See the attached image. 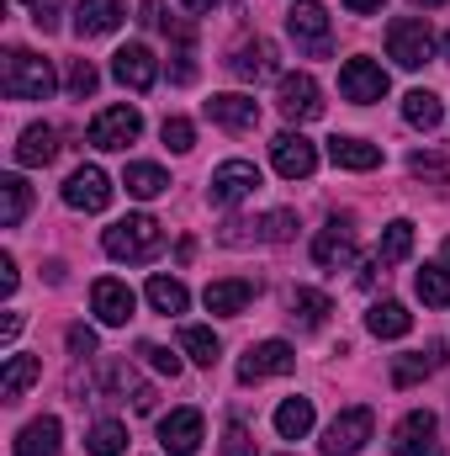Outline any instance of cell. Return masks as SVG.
Returning a JSON list of instances; mask_svg holds the SVG:
<instances>
[{
  "label": "cell",
  "mask_w": 450,
  "mask_h": 456,
  "mask_svg": "<svg viewBox=\"0 0 450 456\" xmlns=\"http://www.w3.org/2000/svg\"><path fill=\"white\" fill-rule=\"evenodd\" d=\"M59 441H64V425L53 414H43L16 436V456H59Z\"/></svg>",
  "instance_id": "24"
},
{
  "label": "cell",
  "mask_w": 450,
  "mask_h": 456,
  "mask_svg": "<svg viewBox=\"0 0 450 456\" xmlns=\"http://www.w3.org/2000/svg\"><path fill=\"white\" fill-rule=\"evenodd\" d=\"M270 159H276V170L286 175V181H308L313 170H318V149H313V138H302V133H276L270 138Z\"/></svg>",
  "instance_id": "12"
},
{
  "label": "cell",
  "mask_w": 450,
  "mask_h": 456,
  "mask_svg": "<svg viewBox=\"0 0 450 456\" xmlns=\"http://www.w3.org/2000/svg\"><path fill=\"white\" fill-rule=\"evenodd\" d=\"M228 69H233V80H244V86L270 80V75H276V43H270V37H249V43H238L233 59H228Z\"/></svg>",
  "instance_id": "14"
},
{
  "label": "cell",
  "mask_w": 450,
  "mask_h": 456,
  "mask_svg": "<svg viewBox=\"0 0 450 456\" xmlns=\"http://www.w3.org/2000/svg\"><path fill=\"white\" fill-rule=\"evenodd\" d=\"M159 446L170 456H197L202 452V414L197 409H175L170 419H159Z\"/></svg>",
  "instance_id": "17"
},
{
  "label": "cell",
  "mask_w": 450,
  "mask_h": 456,
  "mask_svg": "<svg viewBox=\"0 0 450 456\" xmlns=\"http://www.w3.org/2000/svg\"><path fill=\"white\" fill-rule=\"evenodd\" d=\"M414 292L424 297V308H450V265H424L414 276Z\"/></svg>",
  "instance_id": "35"
},
{
  "label": "cell",
  "mask_w": 450,
  "mask_h": 456,
  "mask_svg": "<svg viewBox=\"0 0 450 456\" xmlns=\"http://www.w3.org/2000/svg\"><path fill=\"white\" fill-rule=\"evenodd\" d=\"M138 133H143V117H138V107H107V112L91 117V127H85L91 149H107V154L127 149Z\"/></svg>",
  "instance_id": "6"
},
{
  "label": "cell",
  "mask_w": 450,
  "mask_h": 456,
  "mask_svg": "<svg viewBox=\"0 0 450 456\" xmlns=\"http://www.w3.org/2000/svg\"><path fill=\"white\" fill-rule=\"evenodd\" d=\"M159 138H165V149H175V154H186V149L197 143V127H191L186 117H165V127H159Z\"/></svg>",
  "instance_id": "39"
},
{
  "label": "cell",
  "mask_w": 450,
  "mask_h": 456,
  "mask_svg": "<svg viewBox=\"0 0 450 456\" xmlns=\"http://www.w3.org/2000/svg\"><path fill=\"white\" fill-rule=\"evenodd\" d=\"M392 456H446L440 452V419L430 409H414L392 430Z\"/></svg>",
  "instance_id": "5"
},
{
  "label": "cell",
  "mask_w": 450,
  "mask_h": 456,
  "mask_svg": "<svg viewBox=\"0 0 450 456\" xmlns=\"http://www.w3.org/2000/svg\"><path fill=\"white\" fill-rule=\"evenodd\" d=\"M64 202L75 213H107L112 208V175L101 165H80L69 181H64Z\"/></svg>",
  "instance_id": "9"
},
{
  "label": "cell",
  "mask_w": 450,
  "mask_h": 456,
  "mask_svg": "<svg viewBox=\"0 0 450 456\" xmlns=\"http://www.w3.org/2000/svg\"><path fill=\"white\" fill-rule=\"evenodd\" d=\"M308 430H313V398H286L276 409V436L281 441H302Z\"/></svg>",
  "instance_id": "31"
},
{
  "label": "cell",
  "mask_w": 450,
  "mask_h": 456,
  "mask_svg": "<svg viewBox=\"0 0 450 456\" xmlns=\"http://www.w3.org/2000/svg\"><path fill=\"white\" fill-rule=\"evenodd\" d=\"M101 249H107L112 260L143 265V260H154V255L165 249V224L149 218V213H127L122 224H112L107 233H101Z\"/></svg>",
  "instance_id": "1"
},
{
  "label": "cell",
  "mask_w": 450,
  "mask_h": 456,
  "mask_svg": "<svg viewBox=\"0 0 450 456\" xmlns=\"http://www.w3.org/2000/svg\"><path fill=\"white\" fill-rule=\"evenodd\" d=\"M414 5H446V0H414Z\"/></svg>",
  "instance_id": "52"
},
{
  "label": "cell",
  "mask_w": 450,
  "mask_h": 456,
  "mask_svg": "<svg viewBox=\"0 0 450 456\" xmlns=\"http://www.w3.org/2000/svg\"><path fill=\"white\" fill-rule=\"evenodd\" d=\"M85 452H91V456H122V452H127V425H117V419L91 425V436H85Z\"/></svg>",
  "instance_id": "37"
},
{
  "label": "cell",
  "mask_w": 450,
  "mask_h": 456,
  "mask_svg": "<svg viewBox=\"0 0 450 456\" xmlns=\"http://www.w3.org/2000/svg\"><path fill=\"white\" fill-rule=\"evenodd\" d=\"M440 117H446V107H440V96H435V91H408V96H403V122H408V127L435 133V127H440Z\"/></svg>",
  "instance_id": "32"
},
{
  "label": "cell",
  "mask_w": 450,
  "mask_h": 456,
  "mask_svg": "<svg viewBox=\"0 0 450 456\" xmlns=\"http://www.w3.org/2000/svg\"><path fill=\"white\" fill-rule=\"evenodd\" d=\"M297 366V350L286 340H260L244 350V361H238V382H265V377H286Z\"/></svg>",
  "instance_id": "11"
},
{
  "label": "cell",
  "mask_w": 450,
  "mask_h": 456,
  "mask_svg": "<svg viewBox=\"0 0 450 456\" xmlns=\"http://www.w3.org/2000/svg\"><path fill=\"white\" fill-rule=\"evenodd\" d=\"M254 186H260V170H254L249 159H223V165L213 170V202H218V208H238Z\"/></svg>",
  "instance_id": "15"
},
{
  "label": "cell",
  "mask_w": 450,
  "mask_h": 456,
  "mask_svg": "<svg viewBox=\"0 0 450 456\" xmlns=\"http://www.w3.org/2000/svg\"><path fill=\"white\" fill-rule=\"evenodd\" d=\"M344 5H350L355 16H371V11H382V0H344Z\"/></svg>",
  "instance_id": "50"
},
{
  "label": "cell",
  "mask_w": 450,
  "mask_h": 456,
  "mask_svg": "<svg viewBox=\"0 0 450 456\" xmlns=\"http://www.w3.org/2000/svg\"><path fill=\"white\" fill-rule=\"evenodd\" d=\"M91 308H96V319H101L107 330H122V324L133 319L138 297H133V287H127V281H117V276H101V281L91 287Z\"/></svg>",
  "instance_id": "13"
},
{
  "label": "cell",
  "mask_w": 450,
  "mask_h": 456,
  "mask_svg": "<svg viewBox=\"0 0 450 456\" xmlns=\"http://www.w3.org/2000/svg\"><path fill=\"white\" fill-rule=\"evenodd\" d=\"M143 27H159L165 21V0H143V16H138Z\"/></svg>",
  "instance_id": "47"
},
{
  "label": "cell",
  "mask_w": 450,
  "mask_h": 456,
  "mask_svg": "<svg viewBox=\"0 0 450 456\" xmlns=\"http://www.w3.org/2000/svg\"><path fill=\"white\" fill-rule=\"evenodd\" d=\"M149 303H154V314L175 319V314L191 308V292H186V281H175V276H149Z\"/></svg>",
  "instance_id": "29"
},
{
  "label": "cell",
  "mask_w": 450,
  "mask_h": 456,
  "mask_svg": "<svg viewBox=\"0 0 450 456\" xmlns=\"http://www.w3.org/2000/svg\"><path fill=\"white\" fill-rule=\"evenodd\" d=\"M16 335H21V314H5V319H0V340L11 345Z\"/></svg>",
  "instance_id": "48"
},
{
  "label": "cell",
  "mask_w": 450,
  "mask_h": 456,
  "mask_svg": "<svg viewBox=\"0 0 450 456\" xmlns=\"http://www.w3.org/2000/svg\"><path fill=\"white\" fill-rule=\"evenodd\" d=\"M387 53H392L403 69H424V64L435 59V32H430V21L398 16V21L387 27Z\"/></svg>",
  "instance_id": "3"
},
{
  "label": "cell",
  "mask_w": 450,
  "mask_h": 456,
  "mask_svg": "<svg viewBox=\"0 0 450 456\" xmlns=\"http://www.w3.org/2000/svg\"><path fill=\"white\" fill-rule=\"evenodd\" d=\"M387 69L376 64V59H350L344 69H339V96L344 102H355V107H371V102H382L387 96Z\"/></svg>",
  "instance_id": "8"
},
{
  "label": "cell",
  "mask_w": 450,
  "mask_h": 456,
  "mask_svg": "<svg viewBox=\"0 0 450 456\" xmlns=\"http://www.w3.org/2000/svg\"><path fill=\"white\" fill-rule=\"evenodd\" d=\"M43 377V361L37 355H5V371H0V403H21V393Z\"/></svg>",
  "instance_id": "23"
},
{
  "label": "cell",
  "mask_w": 450,
  "mask_h": 456,
  "mask_svg": "<svg viewBox=\"0 0 450 456\" xmlns=\"http://www.w3.org/2000/svg\"><path fill=\"white\" fill-rule=\"evenodd\" d=\"M96 86H101L96 64H91V59H75V64H69V96L85 102V96H96Z\"/></svg>",
  "instance_id": "38"
},
{
  "label": "cell",
  "mask_w": 450,
  "mask_h": 456,
  "mask_svg": "<svg viewBox=\"0 0 450 456\" xmlns=\"http://www.w3.org/2000/svg\"><path fill=\"white\" fill-rule=\"evenodd\" d=\"M408 255H414V224L398 218V224L382 228V249H376V260H382V265H398V260H408Z\"/></svg>",
  "instance_id": "36"
},
{
  "label": "cell",
  "mask_w": 450,
  "mask_h": 456,
  "mask_svg": "<svg viewBox=\"0 0 450 456\" xmlns=\"http://www.w3.org/2000/svg\"><path fill=\"white\" fill-rule=\"evenodd\" d=\"M181 5H186V11H213L218 0H181Z\"/></svg>",
  "instance_id": "51"
},
{
  "label": "cell",
  "mask_w": 450,
  "mask_h": 456,
  "mask_svg": "<svg viewBox=\"0 0 450 456\" xmlns=\"http://www.w3.org/2000/svg\"><path fill=\"white\" fill-rule=\"evenodd\" d=\"M53 154H59V133H53L48 122H32V127H21V138H16V165L37 170V165H48Z\"/></svg>",
  "instance_id": "22"
},
{
  "label": "cell",
  "mask_w": 450,
  "mask_h": 456,
  "mask_svg": "<svg viewBox=\"0 0 450 456\" xmlns=\"http://www.w3.org/2000/svg\"><path fill=\"white\" fill-rule=\"evenodd\" d=\"M138 355H143L154 371H165V377H181V355H175V350H165V345H138Z\"/></svg>",
  "instance_id": "40"
},
{
  "label": "cell",
  "mask_w": 450,
  "mask_h": 456,
  "mask_svg": "<svg viewBox=\"0 0 450 456\" xmlns=\"http://www.w3.org/2000/svg\"><path fill=\"white\" fill-rule=\"evenodd\" d=\"M292 233H297V213H286V208H281V213H270V218H265V239H270V244H286Z\"/></svg>",
  "instance_id": "42"
},
{
  "label": "cell",
  "mask_w": 450,
  "mask_h": 456,
  "mask_svg": "<svg viewBox=\"0 0 450 456\" xmlns=\"http://www.w3.org/2000/svg\"><path fill=\"white\" fill-rule=\"evenodd\" d=\"M122 0H80L75 5V32L80 37H107V32H117L122 27Z\"/></svg>",
  "instance_id": "21"
},
{
  "label": "cell",
  "mask_w": 450,
  "mask_h": 456,
  "mask_svg": "<svg viewBox=\"0 0 450 456\" xmlns=\"http://www.w3.org/2000/svg\"><path fill=\"white\" fill-rule=\"evenodd\" d=\"M27 11H32V21L43 27V32H53L59 21H64V0H21Z\"/></svg>",
  "instance_id": "41"
},
{
  "label": "cell",
  "mask_w": 450,
  "mask_h": 456,
  "mask_svg": "<svg viewBox=\"0 0 450 456\" xmlns=\"http://www.w3.org/2000/svg\"><path fill=\"white\" fill-rule=\"evenodd\" d=\"M446 265H450V239H446Z\"/></svg>",
  "instance_id": "54"
},
{
  "label": "cell",
  "mask_w": 450,
  "mask_h": 456,
  "mask_svg": "<svg viewBox=\"0 0 450 456\" xmlns=\"http://www.w3.org/2000/svg\"><path fill=\"white\" fill-rule=\"evenodd\" d=\"M366 330L376 335V340H403L408 330H414V314L403 308V303H371V314H366Z\"/></svg>",
  "instance_id": "26"
},
{
  "label": "cell",
  "mask_w": 450,
  "mask_h": 456,
  "mask_svg": "<svg viewBox=\"0 0 450 456\" xmlns=\"http://www.w3.org/2000/svg\"><path fill=\"white\" fill-rule=\"evenodd\" d=\"M16 281H21V276H16V260H11V255H0V297H11V292H16Z\"/></svg>",
  "instance_id": "46"
},
{
  "label": "cell",
  "mask_w": 450,
  "mask_h": 456,
  "mask_svg": "<svg viewBox=\"0 0 450 456\" xmlns=\"http://www.w3.org/2000/svg\"><path fill=\"white\" fill-rule=\"evenodd\" d=\"M376 436V414L366 409V403H355V409H344L334 425L324 430V456H355V452H366V441Z\"/></svg>",
  "instance_id": "4"
},
{
  "label": "cell",
  "mask_w": 450,
  "mask_h": 456,
  "mask_svg": "<svg viewBox=\"0 0 450 456\" xmlns=\"http://www.w3.org/2000/svg\"><path fill=\"white\" fill-rule=\"evenodd\" d=\"M207 117H213L218 127L249 133V127H260V102H254V96H244V91H223V96H213V102H207Z\"/></svg>",
  "instance_id": "19"
},
{
  "label": "cell",
  "mask_w": 450,
  "mask_h": 456,
  "mask_svg": "<svg viewBox=\"0 0 450 456\" xmlns=\"http://www.w3.org/2000/svg\"><path fill=\"white\" fill-rule=\"evenodd\" d=\"M64 340H69V350H75L80 361H91V355H96V330H85V324H69V335H64Z\"/></svg>",
  "instance_id": "44"
},
{
  "label": "cell",
  "mask_w": 450,
  "mask_h": 456,
  "mask_svg": "<svg viewBox=\"0 0 450 456\" xmlns=\"http://www.w3.org/2000/svg\"><path fill=\"white\" fill-rule=\"evenodd\" d=\"M181 350H186L197 366H218V355H223V340H218L207 324H186V330H181Z\"/></svg>",
  "instance_id": "34"
},
{
  "label": "cell",
  "mask_w": 450,
  "mask_h": 456,
  "mask_svg": "<svg viewBox=\"0 0 450 456\" xmlns=\"http://www.w3.org/2000/svg\"><path fill=\"white\" fill-rule=\"evenodd\" d=\"M440 48H446V59H450V32H446V43H440Z\"/></svg>",
  "instance_id": "53"
},
{
  "label": "cell",
  "mask_w": 450,
  "mask_h": 456,
  "mask_svg": "<svg viewBox=\"0 0 450 456\" xmlns=\"http://www.w3.org/2000/svg\"><path fill=\"white\" fill-rule=\"evenodd\" d=\"M329 314H334V303H329L324 292H313V287H297V292H292V324H302V330H318Z\"/></svg>",
  "instance_id": "33"
},
{
  "label": "cell",
  "mask_w": 450,
  "mask_h": 456,
  "mask_svg": "<svg viewBox=\"0 0 450 456\" xmlns=\"http://www.w3.org/2000/svg\"><path fill=\"white\" fill-rule=\"evenodd\" d=\"M223 456H254V436H249L244 425H228V436H223Z\"/></svg>",
  "instance_id": "43"
},
{
  "label": "cell",
  "mask_w": 450,
  "mask_h": 456,
  "mask_svg": "<svg viewBox=\"0 0 450 456\" xmlns=\"http://www.w3.org/2000/svg\"><path fill=\"white\" fill-rule=\"evenodd\" d=\"M254 281H244V276H228V281H213L207 292H202V303H207V314H223V319H238L249 303H254Z\"/></svg>",
  "instance_id": "20"
},
{
  "label": "cell",
  "mask_w": 450,
  "mask_h": 456,
  "mask_svg": "<svg viewBox=\"0 0 450 456\" xmlns=\"http://www.w3.org/2000/svg\"><path fill=\"white\" fill-rule=\"evenodd\" d=\"M286 32L297 37V48H302V53L329 59V11H324L318 0H297V5L286 11Z\"/></svg>",
  "instance_id": "7"
},
{
  "label": "cell",
  "mask_w": 450,
  "mask_h": 456,
  "mask_svg": "<svg viewBox=\"0 0 450 456\" xmlns=\"http://www.w3.org/2000/svg\"><path fill=\"white\" fill-rule=\"evenodd\" d=\"M112 75L127 86V91H154V80H159V59H154L143 43H127V48H117L112 53Z\"/></svg>",
  "instance_id": "16"
},
{
  "label": "cell",
  "mask_w": 450,
  "mask_h": 456,
  "mask_svg": "<svg viewBox=\"0 0 450 456\" xmlns=\"http://www.w3.org/2000/svg\"><path fill=\"white\" fill-rule=\"evenodd\" d=\"M313 260H318L324 271L350 265V260H355V224H350V218H334L329 228H318V239H313Z\"/></svg>",
  "instance_id": "18"
},
{
  "label": "cell",
  "mask_w": 450,
  "mask_h": 456,
  "mask_svg": "<svg viewBox=\"0 0 450 456\" xmlns=\"http://www.w3.org/2000/svg\"><path fill=\"white\" fill-rule=\"evenodd\" d=\"M53 64L43 59V53H32V48H11L5 53V64H0V91L11 96V102H48L53 96Z\"/></svg>",
  "instance_id": "2"
},
{
  "label": "cell",
  "mask_w": 450,
  "mask_h": 456,
  "mask_svg": "<svg viewBox=\"0 0 450 456\" xmlns=\"http://www.w3.org/2000/svg\"><path fill=\"white\" fill-rule=\"evenodd\" d=\"M122 186H127V197L154 202L159 191H170V175H165L159 165H127V170H122Z\"/></svg>",
  "instance_id": "30"
},
{
  "label": "cell",
  "mask_w": 450,
  "mask_h": 456,
  "mask_svg": "<svg viewBox=\"0 0 450 456\" xmlns=\"http://www.w3.org/2000/svg\"><path fill=\"white\" fill-rule=\"evenodd\" d=\"M276 107H281V117H292V122H313V117H324V91H318L313 75L297 69V75H281Z\"/></svg>",
  "instance_id": "10"
},
{
  "label": "cell",
  "mask_w": 450,
  "mask_h": 456,
  "mask_svg": "<svg viewBox=\"0 0 450 456\" xmlns=\"http://www.w3.org/2000/svg\"><path fill=\"white\" fill-rule=\"evenodd\" d=\"M376 271H382V260H366L360 265V287H376Z\"/></svg>",
  "instance_id": "49"
},
{
  "label": "cell",
  "mask_w": 450,
  "mask_h": 456,
  "mask_svg": "<svg viewBox=\"0 0 450 456\" xmlns=\"http://www.w3.org/2000/svg\"><path fill=\"white\" fill-rule=\"evenodd\" d=\"M175 86H191L197 80V64H191V48H175V69H170Z\"/></svg>",
  "instance_id": "45"
},
{
  "label": "cell",
  "mask_w": 450,
  "mask_h": 456,
  "mask_svg": "<svg viewBox=\"0 0 450 456\" xmlns=\"http://www.w3.org/2000/svg\"><path fill=\"white\" fill-rule=\"evenodd\" d=\"M27 208H32V186L21 175H0V228H21Z\"/></svg>",
  "instance_id": "28"
},
{
  "label": "cell",
  "mask_w": 450,
  "mask_h": 456,
  "mask_svg": "<svg viewBox=\"0 0 450 456\" xmlns=\"http://www.w3.org/2000/svg\"><path fill=\"white\" fill-rule=\"evenodd\" d=\"M329 159H334L339 170H376V165H382V149L366 143V138L339 133V138H329Z\"/></svg>",
  "instance_id": "25"
},
{
  "label": "cell",
  "mask_w": 450,
  "mask_h": 456,
  "mask_svg": "<svg viewBox=\"0 0 450 456\" xmlns=\"http://www.w3.org/2000/svg\"><path fill=\"white\" fill-rule=\"evenodd\" d=\"M446 361H450V345H430V350H419V355H398V361H392V382H398V387H408V382H419V377L440 371Z\"/></svg>",
  "instance_id": "27"
}]
</instances>
